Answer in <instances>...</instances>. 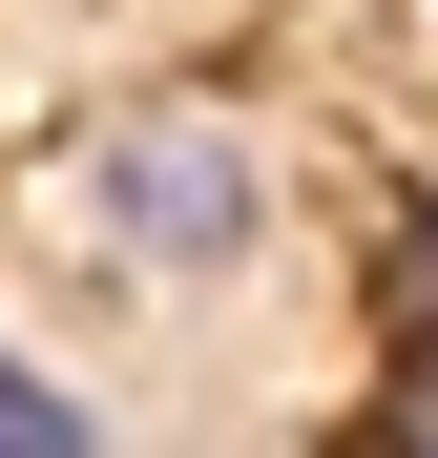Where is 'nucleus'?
I'll return each instance as SVG.
<instances>
[{
  "instance_id": "f257e3e1",
  "label": "nucleus",
  "mask_w": 438,
  "mask_h": 458,
  "mask_svg": "<svg viewBox=\"0 0 438 458\" xmlns=\"http://www.w3.org/2000/svg\"><path fill=\"white\" fill-rule=\"evenodd\" d=\"M84 229H105L125 271H251L271 250V146L230 105H146V125L84 146Z\"/></svg>"
},
{
  "instance_id": "7ed1b4c3",
  "label": "nucleus",
  "mask_w": 438,
  "mask_h": 458,
  "mask_svg": "<svg viewBox=\"0 0 438 458\" xmlns=\"http://www.w3.org/2000/svg\"><path fill=\"white\" fill-rule=\"evenodd\" d=\"M0 458H105V417H84V396H63V375H42V354H0Z\"/></svg>"
},
{
  "instance_id": "39448f33",
  "label": "nucleus",
  "mask_w": 438,
  "mask_h": 458,
  "mask_svg": "<svg viewBox=\"0 0 438 458\" xmlns=\"http://www.w3.org/2000/svg\"><path fill=\"white\" fill-rule=\"evenodd\" d=\"M417 42H438V0H417Z\"/></svg>"
},
{
  "instance_id": "f03ea898",
  "label": "nucleus",
  "mask_w": 438,
  "mask_h": 458,
  "mask_svg": "<svg viewBox=\"0 0 438 458\" xmlns=\"http://www.w3.org/2000/svg\"><path fill=\"white\" fill-rule=\"evenodd\" d=\"M334 458H438V334H397V375L355 396V437Z\"/></svg>"
},
{
  "instance_id": "20e7f679",
  "label": "nucleus",
  "mask_w": 438,
  "mask_h": 458,
  "mask_svg": "<svg viewBox=\"0 0 438 458\" xmlns=\"http://www.w3.org/2000/svg\"><path fill=\"white\" fill-rule=\"evenodd\" d=\"M376 313H397V334H438V208H417L397 250H376Z\"/></svg>"
}]
</instances>
